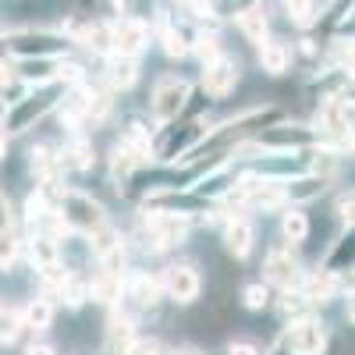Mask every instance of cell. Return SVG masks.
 I'll return each instance as SVG.
<instances>
[{"label": "cell", "mask_w": 355, "mask_h": 355, "mask_svg": "<svg viewBox=\"0 0 355 355\" xmlns=\"http://www.w3.org/2000/svg\"><path fill=\"white\" fill-rule=\"evenodd\" d=\"M146 43H150V28H146L139 18H125L110 25V46L121 53V57H135L146 50Z\"/></svg>", "instance_id": "obj_1"}, {"label": "cell", "mask_w": 355, "mask_h": 355, "mask_svg": "<svg viewBox=\"0 0 355 355\" xmlns=\"http://www.w3.org/2000/svg\"><path fill=\"white\" fill-rule=\"evenodd\" d=\"M288 348L295 355H323V345H327V334L316 320H295L288 327Z\"/></svg>", "instance_id": "obj_2"}, {"label": "cell", "mask_w": 355, "mask_h": 355, "mask_svg": "<svg viewBox=\"0 0 355 355\" xmlns=\"http://www.w3.org/2000/svg\"><path fill=\"white\" fill-rule=\"evenodd\" d=\"M185 100H189V85L182 78H160L157 93H153V114L160 121H171V117H178V110L185 107Z\"/></svg>", "instance_id": "obj_3"}, {"label": "cell", "mask_w": 355, "mask_h": 355, "mask_svg": "<svg viewBox=\"0 0 355 355\" xmlns=\"http://www.w3.org/2000/svg\"><path fill=\"white\" fill-rule=\"evenodd\" d=\"M64 224L71 227H82V231H100L103 227V210L93 202V199H85V196H64V214H61Z\"/></svg>", "instance_id": "obj_4"}, {"label": "cell", "mask_w": 355, "mask_h": 355, "mask_svg": "<svg viewBox=\"0 0 355 355\" xmlns=\"http://www.w3.org/2000/svg\"><path fill=\"white\" fill-rule=\"evenodd\" d=\"M234 82H239V64L227 61V57H217V61H210L202 71V89L210 96H227L234 89Z\"/></svg>", "instance_id": "obj_5"}, {"label": "cell", "mask_w": 355, "mask_h": 355, "mask_svg": "<svg viewBox=\"0 0 355 355\" xmlns=\"http://www.w3.org/2000/svg\"><path fill=\"white\" fill-rule=\"evenodd\" d=\"M164 288L174 302H192L199 295V274L192 270V266H171V270L164 274Z\"/></svg>", "instance_id": "obj_6"}, {"label": "cell", "mask_w": 355, "mask_h": 355, "mask_svg": "<svg viewBox=\"0 0 355 355\" xmlns=\"http://www.w3.org/2000/svg\"><path fill=\"white\" fill-rule=\"evenodd\" d=\"M150 231H153V239H157L160 245H174V242L185 239L189 220L178 217V214H153V217H150Z\"/></svg>", "instance_id": "obj_7"}, {"label": "cell", "mask_w": 355, "mask_h": 355, "mask_svg": "<svg viewBox=\"0 0 355 355\" xmlns=\"http://www.w3.org/2000/svg\"><path fill=\"white\" fill-rule=\"evenodd\" d=\"M266 277H270L274 284H295L299 281V263L291 259L288 249H274L270 256H266Z\"/></svg>", "instance_id": "obj_8"}, {"label": "cell", "mask_w": 355, "mask_h": 355, "mask_svg": "<svg viewBox=\"0 0 355 355\" xmlns=\"http://www.w3.org/2000/svg\"><path fill=\"white\" fill-rule=\"evenodd\" d=\"M107 78H110V85L114 89H128V85H135V78H139V64H135V57H110V64H107Z\"/></svg>", "instance_id": "obj_9"}, {"label": "cell", "mask_w": 355, "mask_h": 355, "mask_svg": "<svg viewBox=\"0 0 355 355\" xmlns=\"http://www.w3.org/2000/svg\"><path fill=\"white\" fill-rule=\"evenodd\" d=\"M132 341H135L132 323H128L125 316H114L110 327H107V348H110V355H125V352L132 348Z\"/></svg>", "instance_id": "obj_10"}, {"label": "cell", "mask_w": 355, "mask_h": 355, "mask_svg": "<svg viewBox=\"0 0 355 355\" xmlns=\"http://www.w3.org/2000/svg\"><path fill=\"white\" fill-rule=\"evenodd\" d=\"M288 61H291V53H288L284 43H259V64H263V71L284 75L288 71Z\"/></svg>", "instance_id": "obj_11"}, {"label": "cell", "mask_w": 355, "mask_h": 355, "mask_svg": "<svg viewBox=\"0 0 355 355\" xmlns=\"http://www.w3.org/2000/svg\"><path fill=\"white\" fill-rule=\"evenodd\" d=\"M224 242L234 256H249L252 249V224L249 220H231L227 231H224Z\"/></svg>", "instance_id": "obj_12"}, {"label": "cell", "mask_w": 355, "mask_h": 355, "mask_svg": "<svg viewBox=\"0 0 355 355\" xmlns=\"http://www.w3.org/2000/svg\"><path fill=\"white\" fill-rule=\"evenodd\" d=\"M121 150L135 157V164L150 160V132H146L142 125H128L125 139H121Z\"/></svg>", "instance_id": "obj_13"}, {"label": "cell", "mask_w": 355, "mask_h": 355, "mask_svg": "<svg viewBox=\"0 0 355 355\" xmlns=\"http://www.w3.org/2000/svg\"><path fill=\"white\" fill-rule=\"evenodd\" d=\"M89 295H93L96 302H117L121 299V274H110V270H103L96 281H93V288H89Z\"/></svg>", "instance_id": "obj_14"}, {"label": "cell", "mask_w": 355, "mask_h": 355, "mask_svg": "<svg viewBox=\"0 0 355 355\" xmlns=\"http://www.w3.org/2000/svg\"><path fill=\"white\" fill-rule=\"evenodd\" d=\"M50 320H53V306L46 299H33L25 306V313H21V323H25V327H33V331H46Z\"/></svg>", "instance_id": "obj_15"}, {"label": "cell", "mask_w": 355, "mask_h": 355, "mask_svg": "<svg viewBox=\"0 0 355 355\" xmlns=\"http://www.w3.org/2000/svg\"><path fill=\"white\" fill-rule=\"evenodd\" d=\"M334 291H338V281L331 274H316V277L306 281V299L309 302H327Z\"/></svg>", "instance_id": "obj_16"}, {"label": "cell", "mask_w": 355, "mask_h": 355, "mask_svg": "<svg viewBox=\"0 0 355 355\" xmlns=\"http://www.w3.org/2000/svg\"><path fill=\"white\" fill-rule=\"evenodd\" d=\"M132 299L135 302H142V306H153L157 302V295H160V284L153 281V277H146V274H139V277H132Z\"/></svg>", "instance_id": "obj_17"}, {"label": "cell", "mask_w": 355, "mask_h": 355, "mask_svg": "<svg viewBox=\"0 0 355 355\" xmlns=\"http://www.w3.org/2000/svg\"><path fill=\"white\" fill-rule=\"evenodd\" d=\"M281 231H284V239H288V242H302V239H306V231H309L306 214L288 210V214H284V220H281Z\"/></svg>", "instance_id": "obj_18"}, {"label": "cell", "mask_w": 355, "mask_h": 355, "mask_svg": "<svg viewBox=\"0 0 355 355\" xmlns=\"http://www.w3.org/2000/svg\"><path fill=\"white\" fill-rule=\"evenodd\" d=\"M239 25H242V33H245L252 43H263V36H266V18H263L259 11H242V15H239Z\"/></svg>", "instance_id": "obj_19"}, {"label": "cell", "mask_w": 355, "mask_h": 355, "mask_svg": "<svg viewBox=\"0 0 355 355\" xmlns=\"http://www.w3.org/2000/svg\"><path fill=\"white\" fill-rule=\"evenodd\" d=\"M21 313L18 309H4L0 313V341L4 345H11V341H18V334H21Z\"/></svg>", "instance_id": "obj_20"}, {"label": "cell", "mask_w": 355, "mask_h": 355, "mask_svg": "<svg viewBox=\"0 0 355 355\" xmlns=\"http://www.w3.org/2000/svg\"><path fill=\"white\" fill-rule=\"evenodd\" d=\"M57 295H61V299H64L68 306H82V302H85V295H89V288H85L78 277H71V274H68V277L61 281V288H57Z\"/></svg>", "instance_id": "obj_21"}, {"label": "cell", "mask_w": 355, "mask_h": 355, "mask_svg": "<svg viewBox=\"0 0 355 355\" xmlns=\"http://www.w3.org/2000/svg\"><path fill=\"white\" fill-rule=\"evenodd\" d=\"M323 128H331V132H345L348 128V110L338 100L323 107Z\"/></svg>", "instance_id": "obj_22"}, {"label": "cell", "mask_w": 355, "mask_h": 355, "mask_svg": "<svg viewBox=\"0 0 355 355\" xmlns=\"http://www.w3.org/2000/svg\"><path fill=\"white\" fill-rule=\"evenodd\" d=\"M68 164L85 171V167H93V146H89L85 139H75L71 142V150H68Z\"/></svg>", "instance_id": "obj_23"}, {"label": "cell", "mask_w": 355, "mask_h": 355, "mask_svg": "<svg viewBox=\"0 0 355 355\" xmlns=\"http://www.w3.org/2000/svg\"><path fill=\"white\" fill-rule=\"evenodd\" d=\"M33 259L40 266H53L57 263V242L53 239H43V234H36V242H33Z\"/></svg>", "instance_id": "obj_24"}, {"label": "cell", "mask_w": 355, "mask_h": 355, "mask_svg": "<svg viewBox=\"0 0 355 355\" xmlns=\"http://www.w3.org/2000/svg\"><path fill=\"white\" fill-rule=\"evenodd\" d=\"M82 40H85L89 50H96V53L110 50V25H93V28H85Z\"/></svg>", "instance_id": "obj_25"}, {"label": "cell", "mask_w": 355, "mask_h": 355, "mask_svg": "<svg viewBox=\"0 0 355 355\" xmlns=\"http://www.w3.org/2000/svg\"><path fill=\"white\" fill-rule=\"evenodd\" d=\"M284 11L295 25H309L313 21V0H284Z\"/></svg>", "instance_id": "obj_26"}, {"label": "cell", "mask_w": 355, "mask_h": 355, "mask_svg": "<svg viewBox=\"0 0 355 355\" xmlns=\"http://www.w3.org/2000/svg\"><path fill=\"white\" fill-rule=\"evenodd\" d=\"M164 53L167 57H185L189 53V43H185V36L178 33V28H167L164 33Z\"/></svg>", "instance_id": "obj_27"}, {"label": "cell", "mask_w": 355, "mask_h": 355, "mask_svg": "<svg viewBox=\"0 0 355 355\" xmlns=\"http://www.w3.org/2000/svg\"><path fill=\"white\" fill-rule=\"evenodd\" d=\"M196 53L202 57V64H210V61H217V57H220V46H217L214 36H199L196 40Z\"/></svg>", "instance_id": "obj_28"}, {"label": "cell", "mask_w": 355, "mask_h": 355, "mask_svg": "<svg viewBox=\"0 0 355 355\" xmlns=\"http://www.w3.org/2000/svg\"><path fill=\"white\" fill-rule=\"evenodd\" d=\"M53 157H50V150H33V167L40 171V178H43V182H50V178H53Z\"/></svg>", "instance_id": "obj_29"}, {"label": "cell", "mask_w": 355, "mask_h": 355, "mask_svg": "<svg viewBox=\"0 0 355 355\" xmlns=\"http://www.w3.org/2000/svg\"><path fill=\"white\" fill-rule=\"evenodd\" d=\"M242 295H245V306H249V309H263L266 302H270V291H266L263 284H249Z\"/></svg>", "instance_id": "obj_30"}, {"label": "cell", "mask_w": 355, "mask_h": 355, "mask_svg": "<svg viewBox=\"0 0 355 355\" xmlns=\"http://www.w3.org/2000/svg\"><path fill=\"white\" fill-rule=\"evenodd\" d=\"M132 167H135V157L132 153H125L121 150V146H117V150H114V174H132Z\"/></svg>", "instance_id": "obj_31"}, {"label": "cell", "mask_w": 355, "mask_h": 355, "mask_svg": "<svg viewBox=\"0 0 355 355\" xmlns=\"http://www.w3.org/2000/svg\"><path fill=\"white\" fill-rule=\"evenodd\" d=\"M15 252H18V245H15V234L0 231V263H11V259H15Z\"/></svg>", "instance_id": "obj_32"}, {"label": "cell", "mask_w": 355, "mask_h": 355, "mask_svg": "<svg viewBox=\"0 0 355 355\" xmlns=\"http://www.w3.org/2000/svg\"><path fill=\"white\" fill-rule=\"evenodd\" d=\"M46 214V199L43 196H28V202H25V217L28 220H36V217H43Z\"/></svg>", "instance_id": "obj_33"}, {"label": "cell", "mask_w": 355, "mask_h": 355, "mask_svg": "<svg viewBox=\"0 0 355 355\" xmlns=\"http://www.w3.org/2000/svg\"><path fill=\"white\" fill-rule=\"evenodd\" d=\"M125 355H160V345L157 341H132V348Z\"/></svg>", "instance_id": "obj_34"}, {"label": "cell", "mask_w": 355, "mask_h": 355, "mask_svg": "<svg viewBox=\"0 0 355 355\" xmlns=\"http://www.w3.org/2000/svg\"><path fill=\"white\" fill-rule=\"evenodd\" d=\"M302 309V295H284V302H281V313L291 316V313H299Z\"/></svg>", "instance_id": "obj_35"}, {"label": "cell", "mask_w": 355, "mask_h": 355, "mask_svg": "<svg viewBox=\"0 0 355 355\" xmlns=\"http://www.w3.org/2000/svg\"><path fill=\"white\" fill-rule=\"evenodd\" d=\"M227 355H259V352H256L252 345H231V352H227Z\"/></svg>", "instance_id": "obj_36"}, {"label": "cell", "mask_w": 355, "mask_h": 355, "mask_svg": "<svg viewBox=\"0 0 355 355\" xmlns=\"http://www.w3.org/2000/svg\"><path fill=\"white\" fill-rule=\"evenodd\" d=\"M25 355H53V348H50V345H33Z\"/></svg>", "instance_id": "obj_37"}, {"label": "cell", "mask_w": 355, "mask_h": 355, "mask_svg": "<svg viewBox=\"0 0 355 355\" xmlns=\"http://www.w3.org/2000/svg\"><path fill=\"white\" fill-rule=\"evenodd\" d=\"M341 217H345V220H352V196H348V199H341Z\"/></svg>", "instance_id": "obj_38"}, {"label": "cell", "mask_w": 355, "mask_h": 355, "mask_svg": "<svg viewBox=\"0 0 355 355\" xmlns=\"http://www.w3.org/2000/svg\"><path fill=\"white\" fill-rule=\"evenodd\" d=\"M0 157H4V135H0Z\"/></svg>", "instance_id": "obj_39"}, {"label": "cell", "mask_w": 355, "mask_h": 355, "mask_svg": "<svg viewBox=\"0 0 355 355\" xmlns=\"http://www.w3.org/2000/svg\"><path fill=\"white\" fill-rule=\"evenodd\" d=\"M178 355H199V352H178Z\"/></svg>", "instance_id": "obj_40"}, {"label": "cell", "mask_w": 355, "mask_h": 355, "mask_svg": "<svg viewBox=\"0 0 355 355\" xmlns=\"http://www.w3.org/2000/svg\"><path fill=\"white\" fill-rule=\"evenodd\" d=\"M182 4H196V0H182Z\"/></svg>", "instance_id": "obj_41"}]
</instances>
